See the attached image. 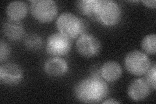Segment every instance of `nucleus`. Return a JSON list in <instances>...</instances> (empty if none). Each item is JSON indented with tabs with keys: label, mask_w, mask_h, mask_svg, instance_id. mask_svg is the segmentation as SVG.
Returning <instances> with one entry per match:
<instances>
[{
	"label": "nucleus",
	"mask_w": 156,
	"mask_h": 104,
	"mask_svg": "<svg viewBox=\"0 0 156 104\" xmlns=\"http://www.w3.org/2000/svg\"><path fill=\"white\" fill-rule=\"evenodd\" d=\"M109 87L100 74H92L91 76L81 80L74 88V95L77 100L85 103L101 102L109 93Z\"/></svg>",
	"instance_id": "obj_1"
},
{
	"label": "nucleus",
	"mask_w": 156,
	"mask_h": 104,
	"mask_svg": "<svg viewBox=\"0 0 156 104\" xmlns=\"http://www.w3.org/2000/svg\"><path fill=\"white\" fill-rule=\"evenodd\" d=\"M56 26L59 33L72 40L87 33L89 23L71 13H63L57 18Z\"/></svg>",
	"instance_id": "obj_2"
},
{
	"label": "nucleus",
	"mask_w": 156,
	"mask_h": 104,
	"mask_svg": "<svg viewBox=\"0 0 156 104\" xmlns=\"http://www.w3.org/2000/svg\"><path fill=\"white\" fill-rule=\"evenodd\" d=\"M122 12L119 5L113 0H98L96 13V20L103 26H115L122 18Z\"/></svg>",
	"instance_id": "obj_3"
},
{
	"label": "nucleus",
	"mask_w": 156,
	"mask_h": 104,
	"mask_svg": "<svg viewBox=\"0 0 156 104\" xmlns=\"http://www.w3.org/2000/svg\"><path fill=\"white\" fill-rule=\"evenodd\" d=\"M29 9L33 18L42 23L51 22L58 13L57 5L53 0H33L30 2Z\"/></svg>",
	"instance_id": "obj_4"
},
{
	"label": "nucleus",
	"mask_w": 156,
	"mask_h": 104,
	"mask_svg": "<svg viewBox=\"0 0 156 104\" xmlns=\"http://www.w3.org/2000/svg\"><path fill=\"white\" fill-rule=\"evenodd\" d=\"M151 62L147 54L139 50H133L127 54L124 66L129 74L133 76H143L148 70Z\"/></svg>",
	"instance_id": "obj_5"
},
{
	"label": "nucleus",
	"mask_w": 156,
	"mask_h": 104,
	"mask_svg": "<svg viewBox=\"0 0 156 104\" xmlns=\"http://www.w3.org/2000/svg\"><path fill=\"white\" fill-rule=\"evenodd\" d=\"M71 39L61 33H55L48 37L46 43L48 53L54 57L65 56L70 52Z\"/></svg>",
	"instance_id": "obj_6"
},
{
	"label": "nucleus",
	"mask_w": 156,
	"mask_h": 104,
	"mask_svg": "<svg viewBox=\"0 0 156 104\" xmlns=\"http://www.w3.org/2000/svg\"><path fill=\"white\" fill-rule=\"evenodd\" d=\"M76 46L77 52L87 58L98 56L101 49V44L99 39L93 34L87 33L77 38Z\"/></svg>",
	"instance_id": "obj_7"
},
{
	"label": "nucleus",
	"mask_w": 156,
	"mask_h": 104,
	"mask_svg": "<svg viewBox=\"0 0 156 104\" xmlns=\"http://www.w3.org/2000/svg\"><path fill=\"white\" fill-rule=\"evenodd\" d=\"M23 79L21 66L13 63L2 64L0 66V82L9 86L17 85Z\"/></svg>",
	"instance_id": "obj_8"
},
{
	"label": "nucleus",
	"mask_w": 156,
	"mask_h": 104,
	"mask_svg": "<svg viewBox=\"0 0 156 104\" xmlns=\"http://www.w3.org/2000/svg\"><path fill=\"white\" fill-rule=\"evenodd\" d=\"M151 88L144 79H135L130 83L128 88V95L135 102H140L148 98Z\"/></svg>",
	"instance_id": "obj_9"
},
{
	"label": "nucleus",
	"mask_w": 156,
	"mask_h": 104,
	"mask_svg": "<svg viewBox=\"0 0 156 104\" xmlns=\"http://www.w3.org/2000/svg\"><path fill=\"white\" fill-rule=\"evenodd\" d=\"M45 72L51 77L63 76L68 70V65L64 59L53 57L48 59L44 65Z\"/></svg>",
	"instance_id": "obj_10"
},
{
	"label": "nucleus",
	"mask_w": 156,
	"mask_h": 104,
	"mask_svg": "<svg viewBox=\"0 0 156 104\" xmlns=\"http://www.w3.org/2000/svg\"><path fill=\"white\" fill-rule=\"evenodd\" d=\"M2 31L5 37L11 41H18L24 36V27L21 21L7 20L3 24Z\"/></svg>",
	"instance_id": "obj_11"
},
{
	"label": "nucleus",
	"mask_w": 156,
	"mask_h": 104,
	"mask_svg": "<svg viewBox=\"0 0 156 104\" xmlns=\"http://www.w3.org/2000/svg\"><path fill=\"white\" fill-rule=\"evenodd\" d=\"M101 78L107 82H115L119 80L122 74V68L120 64L114 61L104 63L100 69Z\"/></svg>",
	"instance_id": "obj_12"
},
{
	"label": "nucleus",
	"mask_w": 156,
	"mask_h": 104,
	"mask_svg": "<svg viewBox=\"0 0 156 104\" xmlns=\"http://www.w3.org/2000/svg\"><path fill=\"white\" fill-rule=\"evenodd\" d=\"M28 13L27 4L22 1H14L9 3L6 8V13L9 19L21 21L26 18Z\"/></svg>",
	"instance_id": "obj_13"
},
{
	"label": "nucleus",
	"mask_w": 156,
	"mask_h": 104,
	"mask_svg": "<svg viewBox=\"0 0 156 104\" xmlns=\"http://www.w3.org/2000/svg\"><path fill=\"white\" fill-rule=\"evenodd\" d=\"M98 0H80L76 2V7L81 14L96 20V13Z\"/></svg>",
	"instance_id": "obj_14"
},
{
	"label": "nucleus",
	"mask_w": 156,
	"mask_h": 104,
	"mask_svg": "<svg viewBox=\"0 0 156 104\" xmlns=\"http://www.w3.org/2000/svg\"><path fill=\"white\" fill-rule=\"evenodd\" d=\"M24 45L31 51H37L43 45V41L41 36L35 33L28 34L24 38Z\"/></svg>",
	"instance_id": "obj_15"
},
{
	"label": "nucleus",
	"mask_w": 156,
	"mask_h": 104,
	"mask_svg": "<svg viewBox=\"0 0 156 104\" xmlns=\"http://www.w3.org/2000/svg\"><path fill=\"white\" fill-rule=\"evenodd\" d=\"M156 35L155 33L146 35L141 42V46L146 54L155 55L156 52Z\"/></svg>",
	"instance_id": "obj_16"
},
{
	"label": "nucleus",
	"mask_w": 156,
	"mask_h": 104,
	"mask_svg": "<svg viewBox=\"0 0 156 104\" xmlns=\"http://www.w3.org/2000/svg\"><path fill=\"white\" fill-rule=\"evenodd\" d=\"M146 82L148 84L150 88L155 91L156 88V65L155 63H151L148 70L144 74Z\"/></svg>",
	"instance_id": "obj_17"
},
{
	"label": "nucleus",
	"mask_w": 156,
	"mask_h": 104,
	"mask_svg": "<svg viewBox=\"0 0 156 104\" xmlns=\"http://www.w3.org/2000/svg\"><path fill=\"white\" fill-rule=\"evenodd\" d=\"M11 54V48L8 44L3 41L0 42V61L3 63V61H6Z\"/></svg>",
	"instance_id": "obj_18"
},
{
	"label": "nucleus",
	"mask_w": 156,
	"mask_h": 104,
	"mask_svg": "<svg viewBox=\"0 0 156 104\" xmlns=\"http://www.w3.org/2000/svg\"><path fill=\"white\" fill-rule=\"evenodd\" d=\"M142 3L144 4V6L150 9H154L156 7L155 0H148V1L143 0V1H142Z\"/></svg>",
	"instance_id": "obj_19"
},
{
	"label": "nucleus",
	"mask_w": 156,
	"mask_h": 104,
	"mask_svg": "<svg viewBox=\"0 0 156 104\" xmlns=\"http://www.w3.org/2000/svg\"><path fill=\"white\" fill-rule=\"evenodd\" d=\"M103 103H120V102H118L116 101L115 100H114V99H112V98H110V99H107L106 100L104 101L103 102H102Z\"/></svg>",
	"instance_id": "obj_20"
}]
</instances>
